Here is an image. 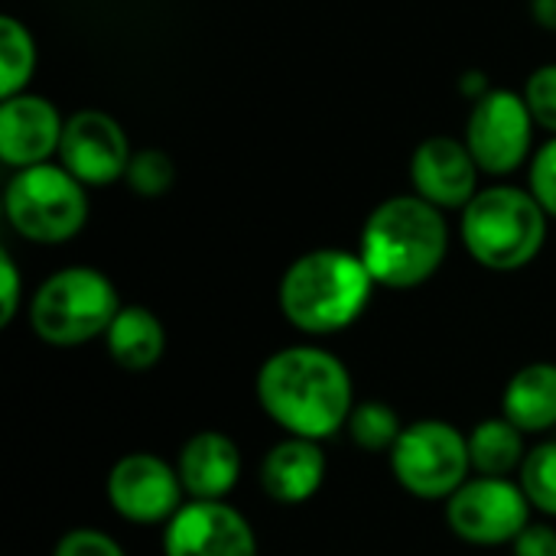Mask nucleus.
I'll list each match as a JSON object with an SVG mask.
<instances>
[{
  "instance_id": "obj_1",
  "label": "nucleus",
  "mask_w": 556,
  "mask_h": 556,
  "mask_svg": "<svg viewBox=\"0 0 556 556\" xmlns=\"http://www.w3.org/2000/svg\"><path fill=\"white\" fill-rule=\"evenodd\" d=\"M257 404L290 437L329 440L349 424L355 388L345 362L326 349L290 345L274 352L257 371Z\"/></svg>"
},
{
  "instance_id": "obj_2",
  "label": "nucleus",
  "mask_w": 556,
  "mask_h": 556,
  "mask_svg": "<svg viewBox=\"0 0 556 556\" xmlns=\"http://www.w3.org/2000/svg\"><path fill=\"white\" fill-rule=\"evenodd\" d=\"M450 228L443 208L420 195H391L365 218L358 257L378 287L414 290L427 283L446 261Z\"/></svg>"
},
{
  "instance_id": "obj_3",
  "label": "nucleus",
  "mask_w": 556,
  "mask_h": 556,
  "mask_svg": "<svg viewBox=\"0 0 556 556\" xmlns=\"http://www.w3.org/2000/svg\"><path fill=\"white\" fill-rule=\"evenodd\" d=\"M375 277L352 251L319 248L296 257L277 290L280 313L290 326L309 336H332L349 329L371 303Z\"/></svg>"
},
{
  "instance_id": "obj_4",
  "label": "nucleus",
  "mask_w": 556,
  "mask_h": 556,
  "mask_svg": "<svg viewBox=\"0 0 556 556\" xmlns=\"http://www.w3.org/2000/svg\"><path fill=\"white\" fill-rule=\"evenodd\" d=\"M459 235L476 264L508 274L528 267L547 241V212L521 186H489L463 208Z\"/></svg>"
},
{
  "instance_id": "obj_5",
  "label": "nucleus",
  "mask_w": 556,
  "mask_h": 556,
  "mask_svg": "<svg viewBox=\"0 0 556 556\" xmlns=\"http://www.w3.org/2000/svg\"><path fill=\"white\" fill-rule=\"evenodd\" d=\"M121 313L114 283L94 267H62L29 300L33 332L55 349L85 345L104 336Z\"/></svg>"
},
{
  "instance_id": "obj_6",
  "label": "nucleus",
  "mask_w": 556,
  "mask_h": 556,
  "mask_svg": "<svg viewBox=\"0 0 556 556\" xmlns=\"http://www.w3.org/2000/svg\"><path fill=\"white\" fill-rule=\"evenodd\" d=\"M85 189L62 163L16 169L3 189L7 222L33 244H65L88 222Z\"/></svg>"
},
{
  "instance_id": "obj_7",
  "label": "nucleus",
  "mask_w": 556,
  "mask_h": 556,
  "mask_svg": "<svg viewBox=\"0 0 556 556\" xmlns=\"http://www.w3.org/2000/svg\"><path fill=\"white\" fill-rule=\"evenodd\" d=\"M388 456L397 485L414 498L427 502L450 498L469 479L472 469L469 437L446 420L407 424Z\"/></svg>"
},
{
  "instance_id": "obj_8",
  "label": "nucleus",
  "mask_w": 556,
  "mask_h": 556,
  "mask_svg": "<svg viewBox=\"0 0 556 556\" xmlns=\"http://www.w3.org/2000/svg\"><path fill=\"white\" fill-rule=\"evenodd\" d=\"M534 117L525 94L511 88H492L469 108L466 147L485 176H511L531 156Z\"/></svg>"
},
{
  "instance_id": "obj_9",
  "label": "nucleus",
  "mask_w": 556,
  "mask_h": 556,
  "mask_svg": "<svg viewBox=\"0 0 556 556\" xmlns=\"http://www.w3.org/2000/svg\"><path fill=\"white\" fill-rule=\"evenodd\" d=\"M450 531L476 547L515 544V538L531 525V502L511 479H466L446 498Z\"/></svg>"
},
{
  "instance_id": "obj_10",
  "label": "nucleus",
  "mask_w": 556,
  "mask_h": 556,
  "mask_svg": "<svg viewBox=\"0 0 556 556\" xmlns=\"http://www.w3.org/2000/svg\"><path fill=\"white\" fill-rule=\"evenodd\" d=\"M108 502L130 525H160L182 508V482L160 456L127 453L108 472Z\"/></svg>"
},
{
  "instance_id": "obj_11",
  "label": "nucleus",
  "mask_w": 556,
  "mask_h": 556,
  "mask_svg": "<svg viewBox=\"0 0 556 556\" xmlns=\"http://www.w3.org/2000/svg\"><path fill=\"white\" fill-rule=\"evenodd\" d=\"M130 140L124 127L104 111H78L65 117L59 163L81 182V186H111L124 179L130 166Z\"/></svg>"
},
{
  "instance_id": "obj_12",
  "label": "nucleus",
  "mask_w": 556,
  "mask_h": 556,
  "mask_svg": "<svg viewBox=\"0 0 556 556\" xmlns=\"http://www.w3.org/2000/svg\"><path fill=\"white\" fill-rule=\"evenodd\" d=\"M163 556H257L248 518L225 502H186L163 531Z\"/></svg>"
},
{
  "instance_id": "obj_13",
  "label": "nucleus",
  "mask_w": 556,
  "mask_h": 556,
  "mask_svg": "<svg viewBox=\"0 0 556 556\" xmlns=\"http://www.w3.org/2000/svg\"><path fill=\"white\" fill-rule=\"evenodd\" d=\"M479 173L466 140L456 137H427L410 156L414 195L437 208H466L479 195Z\"/></svg>"
},
{
  "instance_id": "obj_14",
  "label": "nucleus",
  "mask_w": 556,
  "mask_h": 556,
  "mask_svg": "<svg viewBox=\"0 0 556 556\" xmlns=\"http://www.w3.org/2000/svg\"><path fill=\"white\" fill-rule=\"evenodd\" d=\"M65 117L42 94H13L0 101V160L16 173L49 163L59 153Z\"/></svg>"
},
{
  "instance_id": "obj_15",
  "label": "nucleus",
  "mask_w": 556,
  "mask_h": 556,
  "mask_svg": "<svg viewBox=\"0 0 556 556\" xmlns=\"http://www.w3.org/2000/svg\"><path fill=\"white\" fill-rule=\"evenodd\" d=\"M176 472L189 502H225L241 479V450L231 437L202 430L182 443Z\"/></svg>"
},
{
  "instance_id": "obj_16",
  "label": "nucleus",
  "mask_w": 556,
  "mask_h": 556,
  "mask_svg": "<svg viewBox=\"0 0 556 556\" xmlns=\"http://www.w3.org/2000/svg\"><path fill=\"white\" fill-rule=\"evenodd\" d=\"M326 482V453L316 440L287 437L261 463V489L277 505H303Z\"/></svg>"
},
{
  "instance_id": "obj_17",
  "label": "nucleus",
  "mask_w": 556,
  "mask_h": 556,
  "mask_svg": "<svg viewBox=\"0 0 556 556\" xmlns=\"http://www.w3.org/2000/svg\"><path fill=\"white\" fill-rule=\"evenodd\" d=\"M502 417L521 433H544L556 427V365L534 362L511 375L502 397Z\"/></svg>"
},
{
  "instance_id": "obj_18",
  "label": "nucleus",
  "mask_w": 556,
  "mask_h": 556,
  "mask_svg": "<svg viewBox=\"0 0 556 556\" xmlns=\"http://www.w3.org/2000/svg\"><path fill=\"white\" fill-rule=\"evenodd\" d=\"M104 345L117 368L140 375V371H150L163 358L166 329L160 316L150 313L147 306H121L111 329L104 332Z\"/></svg>"
},
{
  "instance_id": "obj_19",
  "label": "nucleus",
  "mask_w": 556,
  "mask_h": 556,
  "mask_svg": "<svg viewBox=\"0 0 556 556\" xmlns=\"http://www.w3.org/2000/svg\"><path fill=\"white\" fill-rule=\"evenodd\" d=\"M525 433L508 417H489L469 433V459L479 476L508 479L525 463Z\"/></svg>"
},
{
  "instance_id": "obj_20",
  "label": "nucleus",
  "mask_w": 556,
  "mask_h": 556,
  "mask_svg": "<svg viewBox=\"0 0 556 556\" xmlns=\"http://www.w3.org/2000/svg\"><path fill=\"white\" fill-rule=\"evenodd\" d=\"M36 72V39L16 16H0V101L23 94Z\"/></svg>"
},
{
  "instance_id": "obj_21",
  "label": "nucleus",
  "mask_w": 556,
  "mask_h": 556,
  "mask_svg": "<svg viewBox=\"0 0 556 556\" xmlns=\"http://www.w3.org/2000/svg\"><path fill=\"white\" fill-rule=\"evenodd\" d=\"M349 437L355 446L368 450V453H391L394 443L404 433V424L397 417L394 407L381 404V401H362L352 407L349 414Z\"/></svg>"
},
{
  "instance_id": "obj_22",
  "label": "nucleus",
  "mask_w": 556,
  "mask_h": 556,
  "mask_svg": "<svg viewBox=\"0 0 556 556\" xmlns=\"http://www.w3.org/2000/svg\"><path fill=\"white\" fill-rule=\"evenodd\" d=\"M521 489L531 508L556 518V440L534 446L521 463Z\"/></svg>"
},
{
  "instance_id": "obj_23",
  "label": "nucleus",
  "mask_w": 556,
  "mask_h": 556,
  "mask_svg": "<svg viewBox=\"0 0 556 556\" xmlns=\"http://www.w3.org/2000/svg\"><path fill=\"white\" fill-rule=\"evenodd\" d=\"M124 182L140 195V199H160L173 189L176 182V163L166 150L156 147H143L134 150L130 166L124 173Z\"/></svg>"
},
{
  "instance_id": "obj_24",
  "label": "nucleus",
  "mask_w": 556,
  "mask_h": 556,
  "mask_svg": "<svg viewBox=\"0 0 556 556\" xmlns=\"http://www.w3.org/2000/svg\"><path fill=\"white\" fill-rule=\"evenodd\" d=\"M525 101L538 127L556 137V62L541 65L525 81Z\"/></svg>"
},
{
  "instance_id": "obj_25",
  "label": "nucleus",
  "mask_w": 556,
  "mask_h": 556,
  "mask_svg": "<svg viewBox=\"0 0 556 556\" xmlns=\"http://www.w3.org/2000/svg\"><path fill=\"white\" fill-rule=\"evenodd\" d=\"M528 189L547 212V218H556V137H551L534 156L528 169Z\"/></svg>"
},
{
  "instance_id": "obj_26",
  "label": "nucleus",
  "mask_w": 556,
  "mask_h": 556,
  "mask_svg": "<svg viewBox=\"0 0 556 556\" xmlns=\"http://www.w3.org/2000/svg\"><path fill=\"white\" fill-rule=\"evenodd\" d=\"M52 556H127L124 547L104 534V531H94V528H75L68 534L59 538Z\"/></svg>"
},
{
  "instance_id": "obj_27",
  "label": "nucleus",
  "mask_w": 556,
  "mask_h": 556,
  "mask_svg": "<svg viewBox=\"0 0 556 556\" xmlns=\"http://www.w3.org/2000/svg\"><path fill=\"white\" fill-rule=\"evenodd\" d=\"M20 313V270L10 251H0V326H10Z\"/></svg>"
},
{
  "instance_id": "obj_28",
  "label": "nucleus",
  "mask_w": 556,
  "mask_h": 556,
  "mask_svg": "<svg viewBox=\"0 0 556 556\" xmlns=\"http://www.w3.org/2000/svg\"><path fill=\"white\" fill-rule=\"evenodd\" d=\"M515 556H556V531L547 525H528L515 544H511Z\"/></svg>"
},
{
  "instance_id": "obj_29",
  "label": "nucleus",
  "mask_w": 556,
  "mask_h": 556,
  "mask_svg": "<svg viewBox=\"0 0 556 556\" xmlns=\"http://www.w3.org/2000/svg\"><path fill=\"white\" fill-rule=\"evenodd\" d=\"M489 91H492V81H489V75H485V72L469 68V72H463V75H459V94H463V98H469L472 104H476L479 98H485Z\"/></svg>"
},
{
  "instance_id": "obj_30",
  "label": "nucleus",
  "mask_w": 556,
  "mask_h": 556,
  "mask_svg": "<svg viewBox=\"0 0 556 556\" xmlns=\"http://www.w3.org/2000/svg\"><path fill=\"white\" fill-rule=\"evenodd\" d=\"M531 16L538 20V26L556 33V0H531Z\"/></svg>"
}]
</instances>
